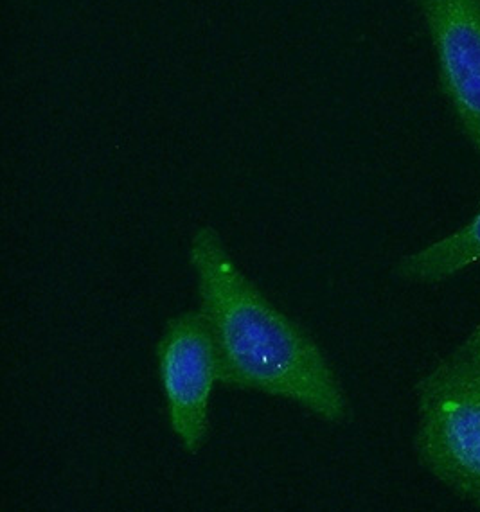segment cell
Wrapping results in <instances>:
<instances>
[{"mask_svg": "<svg viewBox=\"0 0 480 512\" xmlns=\"http://www.w3.org/2000/svg\"><path fill=\"white\" fill-rule=\"evenodd\" d=\"M480 261V211L461 229L401 257L394 274L418 284L443 283Z\"/></svg>", "mask_w": 480, "mask_h": 512, "instance_id": "cell-5", "label": "cell"}, {"mask_svg": "<svg viewBox=\"0 0 480 512\" xmlns=\"http://www.w3.org/2000/svg\"><path fill=\"white\" fill-rule=\"evenodd\" d=\"M446 98L480 155V0H416Z\"/></svg>", "mask_w": 480, "mask_h": 512, "instance_id": "cell-4", "label": "cell"}, {"mask_svg": "<svg viewBox=\"0 0 480 512\" xmlns=\"http://www.w3.org/2000/svg\"><path fill=\"white\" fill-rule=\"evenodd\" d=\"M155 358L169 430L182 450L196 455L209 437L211 399L220 383L213 333L200 309L169 318Z\"/></svg>", "mask_w": 480, "mask_h": 512, "instance_id": "cell-3", "label": "cell"}, {"mask_svg": "<svg viewBox=\"0 0 480 512\" xmlns=\"http://www.w3.org/2000/svg\"><path fill=\"white\" fill-rule=\"evenodd\" d=\"M463 349L466 351H470V353L475 354V356H479L480 358V324L479 326L473 329L472 333L468 335V338L464 340L463 344H461Z\"/></svg>", "mask_w": 480, "mask_h": 512, "instance_id": "cell-6", "label": "cell"}, {"mask_svg": "<svg viewBox=\"0 0 480 512\" xmlns=\"http://www.w3.org/2000/svg\"><path fill=\"white\" fill-rule=\"evenodd\" d=\"M187 261L198 309L213 333L220 385L288 401L333 426L351 419V403L328 356L250 281L218 230L196 229Z\"/></svg>", "mask_w": 480, "mask_h": 512, "instance_id": "cell-1", "label": "cell"}, {"mask_svg": "<svg viewBox=\"0 0 480 512\" xmlns=\"http://www.w3.org/2000/svg\"><path fill=\"white\" fill-rule=\"evenodd\" d=\"M414 448L421 466L480 507V358L463 349L425 372L416 385Z\"/></svg>", "mask_w": 480, "mask_h": 512, "instance_id": "cell-2", "label": "cell"}]
</instances>
